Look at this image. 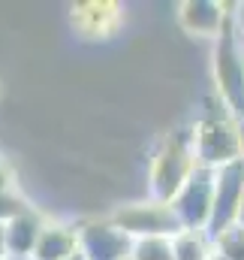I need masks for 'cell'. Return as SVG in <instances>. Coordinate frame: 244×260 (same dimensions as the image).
I'll return each mask as SVG.
<instances>
[{"instance_id": "obj_1", "label": "cell", "mask_w": 244, "mask_h": 260, "mask_svg": "<svg viewBox=\"0 0 244 260\" xmlns=\"http://www.w3.org/2000/svg\"><path fill=\"white\" fill-rule=\"evenodd\" d=\"M199 167L196 160V145H193V127H181L169 133L154 160H151V173H148V191L151 200L160 203H172V197L184 188V182L190 179V173Z\"/></svg>"}, {"instance_id": "obj_23", "label": "cell", "mask_w": 244, "mask_h": 260, "mask_svg": "<svg viewBox=\"0 0 244 260\" xmlns=\"http://www.w3.org/2000/svg\"><path fill=\"white\" fill-rule=\"evenodd\" d=\"M0 97H3V82H0Z\"/></svg>"}, {"instance_id": "obj_24", "label": "cell", "mask_w": 244, "mask_h": 260, "mask_svg": "<svg viewBox=\"0 0 244 260\" xmlns=\"http://www.w3.org/2000/svg\"><path fill=\"white\" fill-rule=\"evenodd\" d=\"M241 139H244V121H241Z\"/></svg>"}, {"instance_id": "obj_21", "label": "cell", "mask_w": 244, "mask_h": 260, "mask_svg": "<svg viewBox=\"0 0 244 260\" xmlns=\"http://www.w3.org/2000/svg\"><path fill=\"white\" fill-rule=\"evenodd\" d=\"M69 260H85V254H82V251H75V254H72Z\"/></svg>"}, {"instance_id": "obj_11", "label": "cell", "mask_w": 244, "mask_h": 260, "mask_svg": "<svg viewBox=\"0 0 244 260\" xmlns=\"http://www.w3.org/2000/svg\"><path fill=\"white\" fill-rule=\"evenodd\" d=\"M78 251V230L75 227H66L58 221H49L39 242H36V260H69Z\"/></svg>"}, {"instance_id": "obj_10", "label": "cell", "mask_w": 244, "mask_h": 260, "mask_svg": "<svg viewBox=\"0 0 244 260\" xmlns=\"http://www.w3.org/2000/svg\"><path fill=\"white\" fill-rule=\"evenodd\" d=\"M121 24L115 3H82L72 9V27L88 40H109Z\"/></svg>"}, {"instance_id": "obj_2", "label": "cell", "mask_w": 244, "mask_h": 260, "mask_svg": "<svg viewBox=\"0 0 244 260\" xmlns=\"http://www.w3.org/2000/svg\"><path fill=\"white\" fill-rule=\"evenodd\" d=\"M193 145H196L199 167H208V170H220L226 164L244 160L241 121L229 109L208 112L193 124Z\"/></svg>"}, {"instance_id": "obj_17", "label": "cell", "mask_w": 244, "mask_h": 260, "mask_svg": "<svg viewBox=\"0 0 244 260\" xmlns=\"http://www.w3.org/2000/svg\"><path fill=\"white\" fill-rule=\"evenodd\" d=\"M12 185H9V173H6V167L0 164V191H9Z\"/></svg>"}, {"instance_id": "obj_18", "label": "cell", "mask_w": 244, "mask_h": 260, "mask_svg": "<svg viewBox=\"0 0 244 260\" xmlns=\"http://www.w3.org/2000/svg\"><path fill=\"white\" fill-rule=\"evenodd\" d=\"M6 257V245H3V224H0V260Z\"/></svg>"}, {"instance_id": "obj_6", "label": "cell", "mask_w": 244, "mask_h": 260, "mask_svg": "<svg viewBox=\"0 0 244 260\" xmlns=\"http://www.w3.org/2000/svg\"><path fill=\"white\" fill-rule=\"evenodd\" d=\"M244 197V160L214 170V212L208 224V236H220L232 224H238V209Z\"/></svg>"}, {"instance_id": "obj_9", "label": "cell", "mask_w": 244, "mask_h": 260, "mask_svg": "<svg viewBox=\"0 0 244 260\" xmlns=\"http://www.w3.org/2000/svg\"><path fill=\"white\" fill-rule=\"evenodd\" d=\"M46 218L33 209L21 212L18 218L3 224V245H6V257H30L36 251V242L46 230Z\"/></svg>"}, {"instance_id": "obj_3", "label": "cell", "mask_w": 244, "mask_h": 260, "mask_svg": "<svg viewBox=\"0 0 244 260\" xmlns=\"http://www.w3.org/2000/svg\"><path fill=\"white\" fill-rule=\"evenodd\" d=\"M214 82L220 103L244 121V43L235 30V18L229 12L226 27L214 40Z\"/></svg>"}, {"instance_id": "obj_22", "label": "cell", "mask_w": 244, "mask_h": 260, "mask_svg": "<svg viewBox=\"0 0 244 260\" xmlns=\"http://www.w3.org/2000/svg\"><path fill=\"white\" fill-rule=\"evenodd\" d=\"M211 260H226V257H223V254H217V251H214V254H211Z\"/></svg>"}, {"instance_id": "obj_16", "label": "cell", "mask_w": 244, "mask_h": 260, "mask_svg": "<svg viewBox=\"0 0 244 260\" xmlns=\"http://www.w3.org/2000/svg\"><path fill=\"white\" fill-rule=\"evenodd\" d=\"M232 18H235V30H238V37H241V43H244V3L232 6Z\"/></svg>"}, {"instance_id": "obj_14", "label": "cell", "mask_w": 244, "mask_h": 260, "mask_svg": "<svg viewBox=\"0 0 244 260\" xmlns=\"http://www.w3.org/2000/svg\"><path fill=\"white\" fill-rule=\"evenodd\" d=\"M211 242H214V251L223 254L226 260H244V227L241 224H232L229 230H223Z\"/></svg>"}, {"instance_id": "obj_20", "label": "cell", "mask_w": 244, "mask_h": 260, "mask_svg": "<svg viewBox=\"0 0 244 260\" xmlns=\"http://www.w3.org/2000/svg\"><path fill=\"white\" fill-rule=\"evenodd\" d=\"M3 260H36V257L30 254V257H3Z\"/></svg>"}, {"instance_id": "obj_8", "label": "cell", "mask_w": 244, "mask_h": 260, "mask_svg": "<svg viewBox=\"0 0 244 260\" xmlns=\"http://www.w3.org/2000/svg\"><path fill=\"white\" fill-rule=\"evenodd\" d=\"M229 6L214 3V0H187L178 6V24L187 37L196 40H217L220 30L226 27L229 18Z\"/></svg>"}, {"instance_id": "obj_5", "label": "cell", "mask_w": 244, "mask_h": 260, "mask_svg": "<svg viewBox=\"0 0 244 260\" xmlns=\"http://www.w3.org/2000/svg\"><path fill=\"white\" fill-rule=\"evenodd\" d=\"M112 224H118L130 239H148V236H175L181 233V224L172 212L169 203L160 200H142V203H127L112 215Z\"/></svg>"}, {"instance_id": "obj_15", "label": "cell", "mask_w": 244, "mask_h": 260, "mask_svg": "<svg viewBox=\"0 0 244 260\" xmlns=\"http://www.w3.org/2000/svg\"><path fill=\"white\" fill-rule=\"evenodd\" d=\"M27 209H30V206L15 194L12 188H9V191H0V224H6V221L18 218V215H21V212H27Z\"/></svg>"}, {"instance_id": "obj_4", "label": "cell", "mask_w": 244, "mask_h": 260, "mask_svg": "<svg viewBox=\"0 0 244 260\" xmlns=\"http://www.w3.org/2000/svg\"><path fill=\"white\" fill-rule=\"evenodd\" d=\"M169 206H172L181 230H205L208 233L211 212H214V170L196 167L190 173V179L184 182V188L172 197Z\"/></svg>"}, {"instance_id": "obj_13", "label": "cell", "mask_w": 244, "mask_h": 260, "mask_svg": "<svg viewBox=\"0 0 244 260\" xmlns=\"http://www.w3.org/2000/svg\"><path fill=\"white\" fill-rule=\"evenodd\" d=\"M130 260H175L172 236H148V239H133V254Z\"/></svg>"}, {"instance_id": "obj_12", "label": "cell", "mask_w": 244, "mask_h": 260, "mask_svg": "<svg viewBox=\"0 0 244 260\" xmlns=\"http://www.w3.org/2000/svg\"><path fill=\"white\" fill-rule=\"evenodd\" d=\"M175 260H211L214 242L205 230H181L172 236Z\"/></svg>"}, {"instance_id": "obj_7", "label": "cell", "mask_w": 244, "mask_h": 260, "mask_svg": "<svg viewBox=\"0 0 244 260\" xmlns=\"http://www.w3.org/2000/svg\"><path fill=\"white\" fill-rule=\"evenodd\" d=\"M78 251L85 260H130L133 239L118 224H112V218L88 221L85 227H78Z\"/></svg>"}, {"instance_id": "obj_19", "label": "cell", "mask_w": 244, "mask_h": 260, "mask_svg": "<svg viewBox=\"0 0 244 260\" xmlns=\"http://www.w3.org/2000/svg\"><path fill=\"white\" fill-rule=\"evenodd\" d=\"M238 224L244 227V197H241V209H238Z\"/></svg>"}]
</instances>
